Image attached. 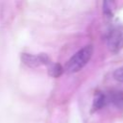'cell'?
<instances>
[{
    "instance_id": "2",
    "label": "cell",
    "mask_w": 123,
    "mask_h": 123,
    "mask_svg": "<svg viewBox=\"0 0 123 123\" xmlns=\"http://www.w3.org/2000/svg\"><path fill=\"white\" fill-rule=\"evenodd\" d=\"M106 39L108 47L111 52L117 53L120 51L123 48V26L115 25L111 27L107 34Z\"/></svg>"
},
{
    "instance_id": "5",
    "label": "cell",
    "mask_w": 123,
    "mask_h": 123,
    "mask_svg": "<svg viewBox=\"0 0 123 123\" xmlns=\"http://www.w3.org/2000/svg\"><path fill=\"white\" fill-rule=\"evenodd\" d=\"M106 102H107V97H106V95L100 93V94H98L97 97L95 98L94 103H93V107H94V109H101V108L106 104Z\"/></svg>"
},
{
    "instance_id": "7",
    "label": "cell",
    "mask_w": 123,
    "mask_h": 123,
    "mask_svg": "<svg viewBox=\"0 0 123 123\" xmlns=\"http://www.w3.org/2000/svg\"><path fill=\"white\" fill-rule=\"evenodd\" d=\"M113 78L119 82H123V66L117 68L113 72Z\"/></svg>"
},
{
    "instance_id": "1",
    "label": "cell",
    "mask_w": 123,
    "mask_h": 123,
    "mask_svg": "<svg viewBox=\"0 0 123 123\" xmlns=\"http://www.w3.org/2000/svg\"><path fill=\"white\" fill-rule=\"evenodd\" d=\"M93 53L92 45H86L78 52H76L67 62L66 64V71L68 73H75L81 70L90 60Z\"/></svg>"
},
{
    "instance_id": "4",
    "label": "cell",
    "mask_w": 123,
    "mask_h": 123,
    "mask_svg": "<svg viewBox=\"0 0 123 123\" xmlns=\"http://www.w3.org/2000/svg\"><path fill=\"white\" fill-rule=\"evenodd\" d=\"M107 97V102L111 101L115 106L123 108V91H112Z\"/></svg>"
},
{
    "instance_id": "6",
    "label": "cell",
    "mask_w": 123,
    "mask_h": 123,
    "mask_svg": "<svg viewBox=\"0 0 123 123\" xmlns=\"http://www.w3.org/2000/svg\"><path fill=\"white\" fill-rule=\"evenodd\" d=\"M62 68L61 67L60 64L52 63L49 66V74L52 75L53 77H59L62 74Z\"/></svg>"
},
{
    "instance_id": "3",
    "label": "cell",
    "mask_w": 123,
    "mask_h": 123,
    "mask_svg": "<svg viewBox=\"0 0 123 123\" xmlns=\"http://www.w3.org/2000/svg\"><path fill=\"white\" fill-rule=\"evenodd\" d=\"M22 61L30 66H37L39 64H49L50 60L46 54H39L38 56H33L30 54H23Z\"/></svg>"
}]
</instances>
